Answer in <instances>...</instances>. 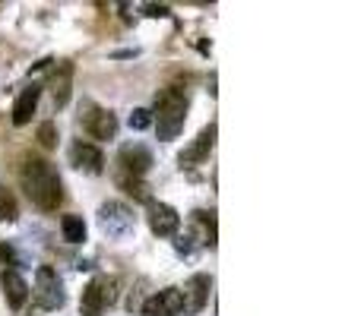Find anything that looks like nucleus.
Masks as SVG:
<instances>
[{
  "label": "nucleus",
  "mask_w": 361,
  "mask_h": 316,
  "mask_svg": "<svg viewBox=\"0 0 361 316\" xmlns=\"http://www.w3.org/2000/svg\"><path fill=\"white\" fill-rule=\"evenodd\" d=\"M19 180H23V190L32 203L38 206L42 212H57L63 199V184L61 174L54 171V165L44 158H29L19 171Z\"/></svg>",
  "instance_id": "f257e3e1"
},
{
  "label": "nucleus",
  "mask_w": 361,
  "mask_h": 316,
  "mask_svg": "<svg viewBox=\"0 0 361 316\" xmlns=\"http://www.w3.org/2000/svg\"><path fill=\"white\" fill-rule=\"evenodd\" d=\"M187 120V92L178 86H169L156 95V108H152V124H156V133L162 143L175 139L180 130H184Z\"/></svg>",
  "instance_id": "f03ea898"
},
{
  "label": "nucleus",
  "mask_w": 361,
  "mask_h": 316,
  "mask_svg": "<svg viewBox=\"0 0 361 316\" xmlns=\"http://www.w3.org/2000/svg\"><path fill=\"white\" fill-rule=\"evenodd\" d=\"M118 301V279L114 275H95L80 298V316H102Z\"/></svg>",
  "instance_id": "7ed1b4c3"
},
{
  "label": "nucleus",
  "mask_w": 361,
  "mask_h": 316,
  "mask_svg": "<svg viewBox=\"0 0 361 316\" xmlns=\"http://www.w3.org/2000/svg\"><path fill=\"white\" fill-rule=\"evenodd\" d=\"M35 298V304L42 310H61L67 304V294H63V282L61 275L54 272L51 266H38L35 272V291H29Z\"/></svg>",
  "instance_id": "20e7f679"
},
{
  "label": "nucleus",
  "mask_w": 361,
  "mask_h": 316,
  "mask_svg": "<svg viewBox=\"0 0 361 316\" xmlns=\"http://www.w3.org/2000/svg\"><path fill=\"white\" fill-rule=\"evenodd\" d=\"M99 225L111 241H124V237H130L133 228H137V215H133L130 206L111 199V203H105L99 209Z\"/></svg>",
  "instance_id": "39448f33"
},
{
  "label": "nucleus",
  "mask_w": 361,
  "mask_h": 316,
  "mask_svg": "<svg viewBox=\"0 0 361 316\" xmlns=\"http://www.w3.org/2000/svg\"><path fill=\"white\" fill-rule=\"evenodd\" d=\"M80 120H82V130L89 133L92 139H118V118H114L108 108H99L92 101H82L80 105Z\"/></svg>",
  "instance_id": "423d86ee"
},
{
  "label": "nucleus",
  "mask_w": 361,
  "mask_h": 316,
  "mask_svg": "<svg viewBox=\"0 0 361 316\" xmlns=\"http://www.w3.org/2000/svg\"><path fill=\"white\" fill-rule=\"evenodd\" d=\"M209 291H212V279L206 272H197L184 282V288H178L180 294V316H197L209 304Z\"/></svg>",
  "instance_id": "0eeeda50"
},
{
  "label": "nucleus",
  "mask_w": 361,
  "mask_h": 316,
  "mask_svg": "<svg viewBox=\"0 0 361 316\" xmlns=\"http://www.w3.org/2000/svg\"><path fill=\"white\" fill-rule=\"evenodd\" d=\"M146 218H149V228L156 237H175L178 228H180V215L175 206L169 203H146Z\"/></svg>",
  "instance_id": "6e6552de"
},
{
  "label": "nucleus",
  "mask_w": 361,
  "mask_h": 316,
  "mask_svg": "<svg viewBox=\"0 0 361 316\" xmlns=\"http://www.w3.org/2000/svg\"><path fill=\"white\" fill-rule=\"evenodd\" d=\"M212 143H216V124H209V127H203L200 130V137L193 139L190 146H187L184 152H180V168H193V165H203L206 158H209V152H212Z\"/></svg>",
  "instance_id": "1a4fd4ad"
},
{
  "label": "nucleus",
  "mask_w": 361,
  "mask_h": 316,
  "mask_svg": "<svg viewBox=\"0 0 361 316\" xmlns=\"http://www.w3.org/2000/svg\"><path fill=\"white\" fill-rule=\"evenodd\" d=\"M70 161H73V168H80V171L86 174H102V168H105V156H102L99 146L92 143H73V149H70Z\"/></svg>",
  "instance_id": "9d476101"
},
{
  "label": "nucleus",
  "mask_w": 361,
  "mask_h": 316,
  "mask_svg": "<svg viewBox=\"0 0 361 316\" xmlns=\"http://www.w3.org/2000/svg\"><path fill=\"white\" fill-rule=\"evenodd\" d=\"M118 158H121V165H124V171L133 174V177H143V174L152 168V152L140 143H127Z\"/></svg>",
  "instance_id": "9b49d317"
},
{
  "label": "nucleus",
  "mask_w": 361,
  "mask_h": 316,
  "mask_svg": "<svg viewBox=\"0 0 361 316\" xmlns=\"http://www.w3.org/2000/svg\"><path fill=\"white\" fill-rule=\"evenodd\" d=\"M0 288H4L6 307H10V310H23V304L29 301V285H25V279L16 272V269L0 275Z\"/></svg>",
  "instance_id": "f8f14e48"
},
{
  "label": "nucleus",
  "mask_w": 361,
  "mask_h": 316,
  "mask_svg": "<svg viewBox=\"0 0 361 316\" xmlns=\"http://www.w3.org/2000/svg\"><path fill=\"white\" fill-rule=\"evenodd\" d=\"M70 86H73V63L61 61L48 80V89H51V95H54V108H63L70 101Z\"/></svg>",
  "instance_id": "ddd939ff"
},
{
  "label": "nucleus",
  "mask_w": 361,
  "mask_h": 316,
  "mask_svg": "<svg viewBox=\"0 0 361 316\" xmlns=\"http://www.w3.org/2000/svg\"><path fill=\"white\" fill-rule=\"evenodd\" d=\"M143 316H180L178 288H165V291L152 294V298L143 304Z\"/></svg>",
  "instance_id": "4468645a"
},
{
  "label": "nucleus",
  "mask_w": 361,
  "mask_h": 316,
  "mask_svg": "<svg viewBox=\"0 0 361 316\" xmlns=\"http://www.w3.org/2000/svg\"><path fill=\"white\" fill-rule=\"evenodd\" d=\"M38 99H42V86H25L23 92H19V99H16V105H13V124L16 127H25L32 120V114H35V108H38Z\"/></svg>",
  "instance_id": "2eb2a0df"
},
{
  "label": "nucleus",
  "mask_w": 361,
  "mask_h": 316,
  "mask_svg": "<svg viewBox=\"0 0 361 316\" xmlns=\"http://www.w3.org/2000/svg\"><path fill=\"white\" fill-rule=\"evenodd\" d=\"M61 231H63V241L67 244H82L86 241V222H82V215H63L61 218Z\"/></svg>",
  "instance_id": "dca6fc26"
},
{
  "label": "nucleus",
  "mask_w": 361,
  "mask_h": 316,
  "mask_svg": "<svg viewBox=\"0 0 361 316\" xmlns=\"http://www.w3.org/2000/svg\"><path fill=\"white\" fill-rule=\"evenodd\" d=\"M16 215H19L16 196L6 187H0V222H16Z\"/></svg>",
  "instance_id": "f3484780"
},
{
  "label": "nucleus",
  "mask_w": 361,
  "mask_h": 316,
  "mask_svg": "<svg viewBox=\"0 0 361 316\" xmlns=\"http://www.w3.org/2000/svg\"><path fill=\"white\" fill-rule=\"evenodd\" d=\"M152 127V111L149 108H137L130 114V130H149Z\"/></svg>",
  "instance_id": "a211bd4d"
},
{
  "label": "nucleus",
  "mask_w": 361,
  "mask_h": 316,
  "mask_svg": "<svg viewBox=\"0 0 361 316\" xmlns=\"http://www.w3.org/2000/svg\"><path fill=\"white\" fill-rule=\"evenodd\" d=\"M38 143H42L44 149H54V146H57V127L51 124V120L38 127Z\"/></svg>",
  "instance_id": "6ab92c4d"
},
{
  "label": "nucleus",
  "mask_w": 361,
  "mask_h": 316,
  "mask_svg": "<svg viewBox=\"0 0 361 316\" xmlns=\"http://www.w3.org/2000/svg\"><path fill=\"white\" fill-rule=\"evenodd\" d=\"M124 190L130 193V196L143 199V203H152V196H149V187H146V184H140V180H124Z\"/></svg>",
  "instance_id": "aec40b11"
},
{
  "label": "nucleus",
  "mask_w": 361,
  "mask_h": 316,
  "mask_svg": "<svg viewBox=\"0 0 361 316\" xmlns=\"http://www.w3.org/2000/svg\"><path fill=\"white\" fill-rule=\"evenodd\" d=\"M143 10H146V16H171V6H165V4H146L143 6Z\"/></svg>",
  "instance_id": "412c9836"
},
{
  "label": "nucleus",
  "mask_w": 361,
  "mask_h": 316,
  "mask_svg": "<svg viewBox=\"0 0 361 316\" xmlns=\"http://www.w3.org/2000/svg\"><path fill=\"white\" fill-rule=\"evenodd\" d=\"M6 256H10V250H6V247H4V244H0V263H4V260H6Z\"/></svg>",
  "instance_id": "4be33fe9"
}]
</instances>
